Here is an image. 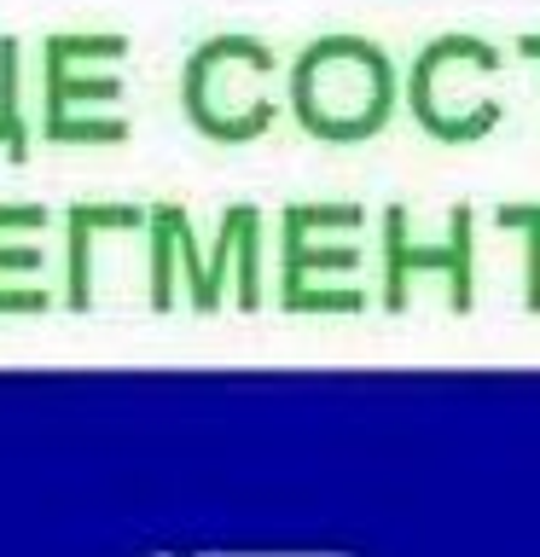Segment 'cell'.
Listing matches in <instances>:
<instances>
[{"mask_svg": "<svg viewBox=\"0 0 540 557\" xmlns=\"http://www.w3.org/2000/svg\"><path fill=\"white\" fill-rule=\"evenodd\" d=\"M291 116L320 146H366L390 128L401 76L390 52L366 35H314L291 64Z\"/></svg>", "mask_w": 540, "mask_h": 557, "instance_id": "cell-1", "label": "cell"}, {"mask_svg": "<svg viewBox=\"0 0 540 557\" xmlns=\"http://www.w3.org/2000/svg\"><path fill=\"white\" fill-rule=\"evenodd\" d=\"M505 52L482 35L447 29L425 41L407 76V104L413 122L442 146H477L505 122Z\"/></svg>", "mask_w": 540, "mask_h": 557, "instance_id": "cell-2", "label": "cell"}, {"mask_svg": "<svg viewBox=\"0 0 540 557\" xmlns=\"http://www.w3.org/2000/svg\"><path fill=\"white\" fill-rule=\"evenodd\" d=\"M279 52L256 35H209L181 70L186 122L216 146H250L279 122Z\"/></svg>", "mask_w": 540, "mask_h": 557, "instance_id": "cell-3", "label": "cell"}, {"mask_svg": "<svg viewBox=\"0 0 540 557\" xmlns=\"http://www.w3.org/2000/svg\"><path fill=\"white\" fill-rule=\"evenodd\" d=\"M470 233H477V209L470 203L447 209V238H435V244L413 238L407 203L383 209V308L407 313L418 278H442L453 313L477 308V238Z\"/></svg>", "mask_w": 540, "mask_h": 557, "instance_id": "cell-4", "label": "cell"}, {"mask_svg": "<svg viewBox=\"0 0 540 557\" xmlns=\"http://www.w3.org/2000/svg\"><path fill=\"white\" fill-rule=\"evenodd\" d=\"M47 59V122L41 134L52 146H122L134 134L128 116H82V104H99V99H122V76H99V82H82L76 76V35H47L41 47Z\"/></svg>", "mask_w": 540, "mask_h": 557, "instance_id": "cell-5", "label": "cell"}, {"mask_svg": "<svg viewBox=\"0 0 540 557\" xmlns=\"http://www.w3.org/2000/svg\"><path fill=\"white\" fill-rule=\"evenodd\" d=\"M326 226L360 233L366 209L360 203H285L279 215V308L308 285L314 273H360V244H320Z\"/></svg>", "mask_w": 540, "mask_h": 557, "instance_id": "cell-6", "label": "cell"}, {"mask_svg": "<svg viewBox=\"0 0 540 557\" xmlns=\"http://www.w3.org/2000/svg\"><path fill=\"white\" fill-rule=\"evenodd\" d=\"M146 203H70L64 209V308L87 313L94 308V268H87V244L99 233H139Z\"/></svg>", "mask_w": 540, "mask_h": 557, "instance_id": "cell-7", "label": "cell"}, {"mask_svg": "<svg viewBox=\"0 0 540 557\" xmlns=\"http://www.w3.org/2000/svg\"><path fill=\"white\" fill-rule=\"evenodd\" d=\"M17 41L0 35V151L12 163H29V128H24V111H17Z\"/></svg>", "mask_w": 540, "mask_h": 557, "instance_id": "cell-8", "label": "cell"}, {"mask_svg": "<svg viewBox=\"0 0 540 557\" xmlns=\"http://www.w3.org/2000/svg\"><path fill=\"white\" fill-rule=\"evenodd\" d=\"M238 308L256 313L261 308V209L256 203H238Z\"/></svg>", "mask_w": 540, "mask_h": 557, "instance_id": "cell-9", "label": "cell"}, {"mask_svg": "<svg viewBox=\"0 0 540 557\" xmlns=\"http://www.w3.org/2000/svg\"><path fill=\"white\" fill-rule=\"evenodd\" d=\"M494 221L505 233H523V244H529V290H523V308L540 313V203H500Z\"/></svg>", "mask_w": 540, "mask_h": 557, "instance_id": "cell-10", "label": "cell"}, {"mask_svg": "<svg viewBox=\"0 0 540 557\" xmlns=\"http://www.w3.org/2000/svg\"><path fill=\"white\" fill-rule=\"evenodd\" d=\"M233 244H238V203L221 209V238H216V256L204 261V313L221 308V285H226V261H233Z\"/></svg>", "mask_w": 540, "mask_h": 557, "instance_id": "cell-11", "label": "cell"}, {"mask_svg": "<svg viewBox=\"0 0 540 557\" xmlns=\"http://www.w3.org/2000/svg\"><path fill=\"white\" fill-rule=\"evenodd\" d=\"M47 256L35 244H0V273H41Z\"/></svg>", "mask_w": 540, "mask_h": 557, "instance_id": "cell-12", "label": "cell"}, {"mask_svg": "<svg viewBox=\"0 0 540 557\" xmlns=\"http://www.w3.org/2000/svg\"><path fill=\"white\" fill-rule=\"evenodd\" d=\"M517 52H523V59H535V64H540V35H517Z\"/></svg>", "mask_w": 540, "mask_h": 557, "instance_id": "cell-13", "label": "cell"}]
</instances>
